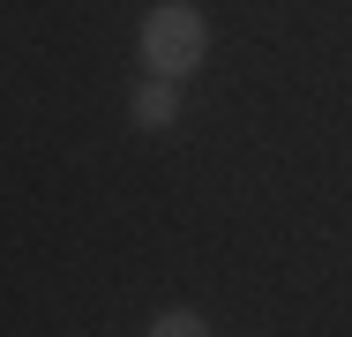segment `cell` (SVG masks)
<instances>
[{
    "mask_svg": "<svg viewBox=\"0 0 352 337\" xmlns=\"http://www.w3.org/2000/svg\"><path fill=\"white\" fill-rule=\"evenodd\" d=\"M203 45H210V30H203V15H195L188 0H165V8L142 15V67H150V75L180 83L188 67L203 61Z\"/></svg>",
    "mask_w": 352,
    "mask_h": 337,
    "instance_id": "obj_1",
    "label": "cell"
},
{
    "mask_svg": "<svg viewBox=\"0 0 352 337\" xmlns=\"http://www.w3.org/2000/svg\"><path fill=\"white\" fill-rule=\"evenodd\" d=\"M173 120H180V90L165 75H150L135 90V128H173Z\"/></svg>",
    "mask_w": 352,
    "mask_h": 337,
    "instance_id": "obj_2",
    "label": "cell"
},
{
    "mask_svg": "<svg viewBox=\"0 0 352 337\" xmlns=\"http://www.w3.org/2000/svg\"><path fill=\"white\" fill-rule=\"evenodd\" d=\"M150 337H210V323H203V315H188V307H173V315H157V323H150Z\"/></svg>",
    "mask_w": 352,
    "mask_h": 337,
    "instance_id": "obj_3",
    "label": "cell"
}]
</instances>
